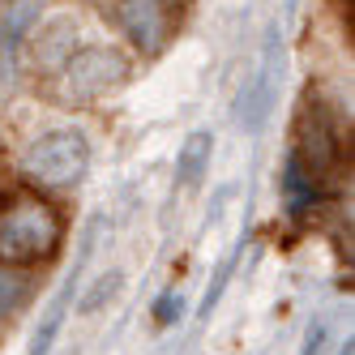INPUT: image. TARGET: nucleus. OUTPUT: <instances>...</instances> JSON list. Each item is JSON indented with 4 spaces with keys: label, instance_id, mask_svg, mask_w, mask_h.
<instances>
[{
    "label": "nucleus",
    "instance_id": "f257e3e1",
    "mask_svg": "<svg viewBox=\"0 0 355 355\" xmlns=\"http://www.w3.org/2000/svg\"><path fill=\"white\" fill-rule=\"evenodd\" d=\"M60 210L43 197H17L0 210V266H35L60 244Z\"/></svg>",
    "mask_w": 355,
    "mask_h": 355
},
{
    "label": "nucleus",
    "instance_id": "f03ea898",
    "mask_svg": "<svg viewBox=\"0 0 355 355\" xmlns=\"http://www.w3.org/2000/svg\"><path fill=\"white\" fill-rule=\"evenodd\" d=\"M129 82V56L116 47H78L56 78V98L64 107H86L98 103L103 94L120 90Z\"/></svg>",
    "mask_w": 355,
    "mask_h": 355
},
{
    "label": "nucleus",
    "instance_id": "7ed1b4c3",
    "mask_svg": "<svg viewBox=\"0 0 355 355\" xmlns=\"http://www.w3.org/2000/svg\"><path fill=\"white\" fill-rule=\"evenodd\" d=\"M86 167H90V146L73 129L43 133L39 141H31L26 155H21V175H26L31 184H43V189L78 184L86 175Z\"/></svg>",
    "mask_w": 355,
    "mask_h": 355
},
{
    "label": "nucleus",
    "instance_id": "20e7f679",
    "mask_svg": "<svg viewBox=\"0 0 355 355\" xmlns=\"http://www.w3.org/2000/svg\"><path fill=\"white\" fill-rule=\"evenodd\" d=\"M116 17L146 56H159L175 31V0H120Z\"/></svg>",
    "mask_w": 355,
    "mask_h": 355
},
{
    "label": "nucleus",
    "instance_id": "39448f33",
    "mask_svg": "<svg viewBox=\"0 0 355 355\" xmlns=\"http://www.w3.org/2000/svg\"><path fill=\"white\" fill-rule=\"evenodd\" d=\"M291 155L309 167L313 175H321V180L338 167V129H334V120H329V112H325L321 98H309V107H304L300 150H291Z\"/></svg>",
    "mask_w": 355,
    "mask_h": 355
},
{
    "label": "nucleus",
    "instance_id": "423d86ee",
    "mask_svg": "<svg viewBox=\"0 0 355 355\" xmlns=\"http://www.w3.org/2000/svg\"><path fill=\"white\" fill-rule=\"evenodd\" d=\"M274 90H278V39L266 43V52L252 69V82L244 86L240 94V120L248 129H257V124L270 116V103H274Z\"/></svg>",
    "mask_w": 355,
    "mask_h": 355
},
{
    "label": "nucleus",
    "instance_id": "0eeeda50",
    "mask_svg": "<svg viewBox=\"0 0 355 355\" xmlns=\"http://www.w3.org/2000/svg\"><path fill=\"white\" fill-rule=\"evenodd\" d=\"M283 201L291 214H309L321 201V175H313L295 155H287V167H283Z\"/></svg>",
    "mask_w": 355,
    "mask_h": 355
},
{
    "label": "nucleus",
    "instance_id": "6e6552de",
    "mask_svg": "<svg viewBox=\"0 0 355 355\" xmlns=\"http://www.w3.org/2000/svg\"><path fill=\"white\" fill-rule=\"evenodd\" d=\"M210 155H214V137L206 129H197L184 137L180 155H175V171H180V184H201V175L210 171Z\"/></svg>",
    "mask_w": 355,
    "mask_h": 355
},
{
    "label": "nucleus",
    "instance_id": "1a4fd4ad",
    "mask_svg": "<svg viewBox=\"0 0 355 355\" xmlns=\"http://www.w3.org/2000/svg\"><path fill=\"white\" fill-rule=\"evenodd\" d=\"M39 21V0H9L5 5V31H0V47L5 56L17 52V43L26 39V31Z\"/></svg>",
    "mask_w": 355,
    "mask_h": 355
},
{
    "label": "nucleus",
    "instance_id": "9d476101",
    "mask_svg": "<svg viewBox=\"0 0 355 355\" xmlns=\"http://www.w3.org/2000/svg\"><path fill=\"white\" fill-rule=\"evenodd\" d=\"M21 300H26V278H21V274H9V270H0V317L13 313Z\"/></svg>",
    "mask_w": 355,
    "mask_h": 355
},
{
    "label": "nucleus",
    "instance_id": "9b49d317",
    "mask_svg": "<svg viewBox=\"0 0 355 355\" xmlns=\"http://www.w3.org/2000/svg\"><path fill=\"white\" fill-rule=\"evenodd\" d=\"M155 317H159V325H167L171 317H180V295H163V300H159V313H155Z\"/></svg>",
    "mask_w": 355,
    "mask_h": 355
},
{
    "label": "nucleus",
    "instance_id": "f8f14e48",
    "mask_svg": "<svg viewBox=\"0 0 355 355\" xmlns=\"http://www.w3.org/2000/svg\"><path fill=\"white\" fill-rule=\"evenodd\" d=\"M325 351V321H317L309 329V347H304V355H321Z\"/></svg>",
    "mask_w": 355,
    "mask_h": 355
},
{
    "label": "nucleus",
    "instance_id": "ddd939ff",
    "mask_svg": "<svg viewBox=\"0 0 355 355\" xmlns=\"http://www.w3.org/2000/svg\"><path fill=\"white\" fill-rule=\"evenodd\" d=\"M338 355H351V338H347V343H343V347H338Z\"/></svg>",
    "mask_w": 355,
    "mask_h": 355
}]
</instances>
